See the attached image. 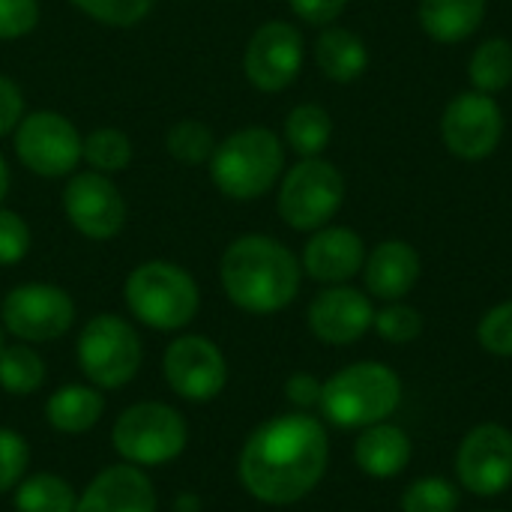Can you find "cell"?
<instances>
[{
	"instance_id": "f546056e",
	"label": "cell",
	"mask_w": 512,
	"mask_h": 512,
	"mask_svg": "<svg viewBox=\"0 0 512 512\" xmlns=\"http://www.w3.org/2000/svg\"><path fill=\"white\" fill-rule=\"evenodd\" d=\"M459 489L441 477H423L411 483L402 495V512H456Z\"/></svg>"
},
{
	"instance_id": "4316f807",
	"label": "cell",
	"mask_w": 512,
	"mask_h": 512,
	"mask_svg": "<svg viewBox=\"0 0 512 512\" xmlns=\"http://www.w3.org/2000/svg\"><path fill=\"white\" fill-rule=\"evenodd\" d=\"M81 162H87L90 171L114 177V174L129 168V162H132V141H129V135L123 129H114V126L93 129L81 141Z\"/></svg>"
},
{
	"instance_id": "8992f818",
	"label": "cell",
	"mask_w": 512,
	"mask_h": 512,
	"mask_svg": "<svg viewBox=\"0 0 512 512\" xmlns=\"http://www.w3.org/2000/svg\"><path fill=\"white\" fill-rule=\"evenodd\" d=\"M189 444L186 417L165 402L129 405L111 426L114 453L135 468H156L174 462Z\"/></svg>"
},
{
	"instance_id": "cb8c5ba5",
	"label": "cell",
	"mask_w": 512,
	"mask_h": 512,
	"mask_svg": "<svg viewBox=\"0 0 512 512\" xmlns=\"http://www.w3.org/2000/svg\"><path fill=\"white\" fill-rule=\"evenodd\" d=\"M330 138H333V120H330L327 108H321L315 102H303V105L288 111V117H285V144L300 159L321 156L327 150Z\"/></svg>"
},
{
	"instance_id": "7a4b0ae2",
	"label": "cell",
	"mask_w": 512,
	"mask_h": 512,
	"mask_svg": "<svg viewBox=\"0 0 512 512\" xmlns=\"http://www.w3.org/2000/svg\"><path fill=\"white\" fill-rule=\"evenodd\" d=\"M297 255L267 234H243L228 243L219 261L225 297L249 315H276L300 291Z\"/></svg>"
},
{
	"instance_id": "4fadbf2b",
	"label": "cell",
	"mask_w": 512,
	"mask_h": 512,
	"mask_svg": "<svg viewBox=\"0 0 512 512\" xmlns=\"http://www.w3.org/2000/svg\"><path fill=\"white\" fill-rule=\"evenodd\" d=\"M306 60V42L303 33L282 21H264L246 42L243 51V72L249 84L261 93H282L291 87L303 69Z\"/></svg>"
},
{
	"instance_id": "5bb4252c",
	"label": "cell",
	"mask_w": 512,
	"mask_h": 512,
	"mask_svg": "<svg viewBox=\"0 0 512 512\" xmlns=\"http://www.w3.org/2000/svg\"><path fill=\"white\" fill-rule=\"evenodd\" d=\"M504 135V111L495 96L468 90L450 99L441 117V138L447 150L465 162L492 156Z\"/></svg>"
},
{
	"instance_id": "9c48e42d",
	"label": "cell",
	"mask_w": 512,
	"mask_h": 512,
	"mask_svg": "<svg viewBox=\"0 0 512 512\" xmlns=\"http://www.w3.org/2000/svg\"><path fill=\"white\" fill-rule=\"evenodd\" d=\"M81 141L84 135L66 114L45 108L24 114L12 132L18 162L42 180L72 177L81 162Z\"/></svg>"
},
{
	"instance_id": "9a60e30c",
	"label": "cell",
	"mask_w": 512,
	"mask_h": 512,
	"mask_svg": "<svg viewBox=\"0 0 512 512\" xmlns=\"http://www.w3.org/2000/svg\"><path fill=\"white\" fill-rule=\"evenodd\" d=\"M459 483L477 498H495L512 483V432L498 423L471 429L456 453Z\"/></svg>"
},
{
	"instance_id": "30bf717a",
	"label": "cell",
	"mask_w": 512,
	"mask_h": 512,
	"mask_svg": "<svg viewBox=\"0 0 512 512\" xmlns=\"http://www.w3.org/2000/svg\"><path fill=\"white\" fill-rule=\"evenodd\" d=\"M0 324L24 345L57 342L75 324V303L60 285L21 282L3 297Z\"/></svg>"
},
{
	"instance_id": "8fae6325",
	"label": "cell",
	"mask_w": 512,
	"mask_h": 512,
	"mask_svg": "<svg viewBox=\"0 0 512 512\" xmlns=\"http://www.w3.org/2000/svg\"><path fill=\"white\" fill-rule=\"evenodd\" d=\"M162 378L183 402H213L228 384V360L222 348L198 333L177 336L162 354Z\"/></svg>"
},
{
	"instance_id": "b9f144b4",
	"label": "cell",
	"mask_w": 512,
	"mask_h": 512,
	"mask_svg": "<svg viewBox=\"0 0 512 512\" xmlns=\"http://www.w3.org/2000/svg\"><path fill=\"white\" fill-rule=\"evenodd\" d=\"M0 348H3V327H0Z\"/></svg>"
},
{
	"instance_id": "e0dca14e",
	"label": "cell",
	"mask_w": 512,
	"mask_h": 512,
	"mask_svg": "<svg viewBox=\"0 0 512 512\" xmlns=\"http://www.w3.org/2000/svg\"><path fill=\"white\" fill-rule=\"evenodd\" d=\"M156 489L144 468L129 462L99 471L78 495L75 512H156Z\"/></svg>"
},
{
	"instance_id": "ffe728a7",
	"label": "cell",
	"mask_w": 512,
	"mask_h": 512,
	"mask_svg": "<svg viewBox=\"0 0 512 512\" xmlns=\"http://www.w3.org/2000/svg\"><path fill=\"white\" fill-rule=\"evenodd\" d=\"M354 462L366 477L390 480L399 477L411 462V438L390 423H375L363 429L354 444Z\"/></svg>"
},
{
	"instance_id": "52a82bcc",
	"label": "cell",
	"mask_w": 512,
	"mask_h": 512,
	"mask_svg": "<svg viewBox=\"0 0 512 512\" xmlns=\"http://www.w3.org/2000/svg\"><path fill=\"white\" fill-rule=\"evenodd\" d=\"M75 357L84 378L96 390H120L138 375L144 363V345L126 318L102 312L81 327Z\"/></svg>"
},
{
	"instance_id": "e575fe53",
	"label": "cell",
	"mask_w": 512,
	"mask_h": 512,
	"mask_svg": "<svg viewBox=\"0 0 512 512\" xmlns=\"http://www.w3.org/2000/svg\"><path fill=\"white\" fill-rule=\"evenodd\" d=\"M30 252V225L15 210L0 207V267H15Z\"/></svg>"
},
{
	"instance_id": "1f68e13d",
	"label": "cell",
	"mask_w": 512,
	"mask_h": 512,
	"mask_svg": "<svg viewBox=\"0 0 512 512\" xmlns=\"http://www.w3.org/2000/svg\"><path fill=\"white\" fill-rule=\"evenodd\" d=\"M372 327L378 330V336L384 342L408 345V342H414L423 333V315L414 306H405V303L396 300V303H387L381 312H375Z\"/></svg>"
},
{
	"instance_id": "83f0119b",
	"label": "cell",
	"mask_w": 512,
	"mask_h": 512,
	"mask_svg": "<svg viewBox=\"0 0 512 512\" xmlns=\"http://www.w3.org/2000/svg\"><path fill=\"white\" fill-rule=\"evenodd\" d=\"M468 75H471V84L474 90L480 93H501L512 84V45L507 39L495 36V39H486L474 54H471V63H468Z\"/></svg>"
},
{
	"instance_id": "2e32d148",
	"label": "cell",
	"mask_w": 512,
	"mask_h": 512,
	"mask_svg": "<svg viewBox=\"0 0 512 512\" xmlns=\"http://www.w3.org/2000/svg\"><path fill=\"white\" fill-rule=\"evenodd\" d=\"M306 321L315 339L327 345H351L372 330L375 309L363 291L351 285H330L309 303Z\"/></svg>"
},
{
	"instance_id": "d6a6232c",
	"label": "cell",
	"mask_w": 512,
	"mask_h": 512,
	"mask_svg": "<svg viewBox=\"0 0 512 512\" xmlns=\"http://www.w3.org/2000/svg\"><path fill=\"white\" fill-rule=\"evenodd\" d=\"M30 447L24 435L15 429H0V495L15 492V486L27 477Z\"/></svg>"
},
{
	"instance_id": "d4e9b609",
	"label": "cell",
	"mask_w": 512,
	"mask_h": 512,
	"mask_svg": "<svg viewBox=\"0 0 512 512\" xmlns=\"http://www.w3.org/2000/svg\"><path fill=\"white\" fill-rule=\"evenodd\" d=\"M15 512H75L78 495L57 474H30L12 492Z\"/></svg>"
},
{
	"instance_id": "f35d334b",
	"label": "cell",
	"mask_w": 512,
	"mask_h": 512,
	"mask_svg": "<svg viewBox=\"0 0 512 512\" xmlns=\"http://www.w3.org/2000/svg\"><path fill=\"white\" fill-rule=\"evenodd\" d=\"M321 390H324V384L309 372H297L285 381V396L297 411H309V408L321 405Z\"/></svg>"
},
{
	"instance_id": "7c38bea8",
	"label": "cell",
	"mask_w": 512,
	"mask_h": 512,
	"mask_svg": "<svg viewBox=\"0 0 512 512\" xmlns=\"http://www.w3.org/2000/svg\"><path fill=\"white\" fill-rule=\"evenodd\" d=\"M66 222L87 240H114L126 225V198L108 174L75 171L60 192Z\"/></svg>"
},
{
	"instance_id": "ba28073f",
	"label": "cell",
	"mask_w": 512,
	"mask_h": 512,
	"mask_svg": "<svg viewBox=\"0 0 512 512\" xmlns=\"http://www.w3.org/2000/svg\"><path fill=\"white\" fill-rule=\"evenodd\" d=\"M345 201V177L339 168L321 156L300 159L282 174L276 210L282 222L294 231L324 228Z\"/></svg>"
},
{
	"instance_id": "d6986e66",
	"label": "cell",
	"mask_w": 512,
	"mask_h": 512,
	"mask_svg": "<svg viewBox=\"0 0 512 512\" xmlns=\"http://www.w3.org/2000/svg\"><path fill=\"white\" fill-rule=\"evenodd\" d=\"M420 270V252L411 243L384 240L372 249V255H366L363 282L372 297L396 303L414 291V285L420 282Z\"/></svg>"
},
{
	"instance_id": "836d02e7",
	"label": "cell",
	"mask_w": 512,
	"mask_h": 512,
	"mask_svg": "<svg viewBox=\"0 0 512 512\" xmlns=\"http://www.w3.org/2000/svg\"><path fill=\"white\" fill-rule=\"evenodd\" d=\"M477 339L483 351L495 357H512V300L489 309L477 327Z\"/></svg>"
},
{
	"instance_id": "277c9868",
	"label": "cell",
	"mask_w": 512,
	"mask_h": 512,
	"mask_svg": "<svg viewBox=\"0 0 512 512\" xmlns=\"http://www.w3.org/2000/svg\"><path fill=\"white\" fill-rule=\"evenodd\" d=\"M132 318L159 333H177L189 327L201 309V288L189 270L174 261H144L123 285Z\"/></svg>"
},
{
	"instance_id": "6da1fadb",
	"label": "cell",
	"mask_w": 512,
	"mask_h": 512,
	"mask_svg": "<svg viewBox=\"0 0 512 512\" xmlns=\"http://www.w3.org/2000/svg\"><path fill=\"white\" fill-rule=\"evenodd\" d=\"M327 462V429L306 411H294L261 423L246 438L237 477L255 501L288 507L303 501L324 480Z\"/></svg>"
},
{
	"instance_id": "44dd1931",
	"label": "cell",
	"mask_w": 512,
	"mask_h": 512,
	"mask_svg": "<svg viewBox=\"0 0 512 512\" xmlns=\"http://www.w3.org/2000/svg\"><path fill=\"white\" fill-rule=\"evenodd\" d=\"M105 414L102 390L87 384H66L54 390L45 402V420L60 435H84Z\"/></svg>"
},
{
	"instance_id": "60d3db41",
	"label": "cell",
	"mask_w": 512,
	"mask_h": 512,
	"mask_svg": "<svg viewBox=\"0 0 512 512\" xmlns=\"http://www.w3.org/2000/svg\"><path fill=\"white\" fill-rule=\"evenodd\" d=\"M9 183H12L9 165H6V159H3V153H0V207H3V198H6V192H9Z\"/></svg>"
},
{
	"instance_id": "ac0fdd59",
	"label": "cell",
	"mask_w": 512,
	"mask_h": 512,
	"mask_svg": "<svg viewBox=\"0 0 512 512\" xmlns=\"http://www.w3.org/2000/svg\"><path fill=\"white\" fill-rule=\"evenodd\" d=\"M366 264L363 237L345 225H324L312 231L303 249V270L321 285H345Z\"/></svg>"
},
{
	"instance_id": "603a6c76",
	"label": "cell",
	"mask_w": 512,
	"mask_h": 512,
	"mask_svg": "<svg viewBox=\"0 0 512 512\" xmlns=\"http://www.w3.org/2000/svg\"><path fill=\"white\" fill-rule=\"evenodd\" d=\"M315 63L324 72V78H330L336 84H348L366 72L369 51L357 33L327 24L315 39Z\"/></svg>"
},
{
	"instance_id": "3957f363",
	"label": "cell",
	"mask_w": 512,
	"mask_h": 512,
	"mask_svg": "<svg viewBox=\"0 0 512 512\" xmlns=\"http://www.w3.org/2000/svg\"><path fill=\"white\" fill-rule=\"evenodd\" d=\"M285 171V141L264 126H246L216 141L207 162L210 183L231 201L264 198Z\"/></svg>"
},
{
	"instance_id": "74e56055",
	"label": "cell",
	"mask_w": 512,
	"mask_h": 512,
	"mask_svg": "<svg viewBox=\"0 0 512 512\" xmlns=\"http://www.w3.org/2000/svg\"><path fill=\"white\" fill-rule=\"evenodd\" d=\"M291 12L303 21V24H312V27H327L333 24L342 9L348 6V0H288Z\"/></svg>"
},
{
	"instance_id": "ab89813d",
	"label": "cell",
	"mask_w": 512,
	"mask_h": 512,
	"mask_svg": "<svg viewBox=\"0 0 512 512\" xmlns=\"http://www.w3.org/2000/svg\"><path fill=\"white\" fill-rule=\"evenodd\" d=\"M174 512H201V498L192 495V492H183V495L174 501Z\"/></svg>"
},
{
	"instance_id": "484cf974",
	"label": "cell",
	"mask_w": 512,
	"mask_h": 512,
	"mask_svg": "<svg viewBox=\"0 0 512 512\" xmlns=\"http://www.w3.org/2000/svg\"><path fill=\"white\" fill-rule=\"evenodd\" d=\"M45 384V360L24 342L0 348V390L9 396H33Z\"/></svg>"
},
{
	"instance_id": "7402d4cb",
	"label": "cell",
	"mask_w": 512,
	"mask_h": 512,
	"mask_svg": "<svg viewBox=\"0 0 512 512\" xmlns=\"http://www.w3.org/2000/svg\"><path fill=\"white\" fill-rule=\"evenodd\" d=\"M486 0H420V27L441 45L465 42L480 30Z\"/></svg>"
},
{
	"instance_id": "4dcf8cb0",
	"label": "cell",
	"mask_w": 512,
	"mask_h": 512,
	"mask_svg": "<svg viewBox=\"0 0 512 512\" xmlns=\"http://www.w3.org/2000/svg\"><path fill=\"white\" fill-rule=\"evenodd\" d=\"M69 3L105 27H135L153 9V0H69Z\"/></svg>"
},
{
	"instance_id": "d590c367",
	"label": "cell",
	"mask_w": 512,
	"mask_h": 512,
	"mask_svg": "<svg viewBox=\"0 0 512 512\" xmlns=\"http://www.w3.org/2000/svg\"><path fill=\"white\" fill-rule=\"evenodd\" d=\"M42 18L39 0H0V42L24 39Z\"/></svg>"
},
{
	"instance_id": "f1b7e54d",
	"label": "cell",
	"mask_w": 512,
	"mask_h": 512,
	"mask_svg": "<svg viewBox=\"0 0 512 512\" xmlns=\"http://www.w3.org/2000/svg\"><path fill=\"white\" fill-rule=\"evenodd\" d=\"M216 150V135L204 120H174L165 132V153L180 165H207Z\"/></svg>"
},
{
	"instance_id": "8d00e7d4",
	"label": "cell",
	"mask_w": 512,
	"mask_h": 512,
	"mask_svg": "<svg viewBox=\"0 0 512 512\" xmlns=\"http://www.w3.org/2000/svg\"><path fill=\"white\" fill-rule=\"evenodd\" d=\"M21 117H24V90L9 75H0V138L12 135Z\"/></svg>"
},
{
	"instance_id": "5b68a950",
	"label": "cell",
	"mask_w": 512,
	"mask_h": 512,
	"mask_svg": "<svg viewBox=\"0 0 512 512\" xmlns=\"http://www.w3.org/2000/svg\"><path fill=\"white\" fill-rule=\"evenodd\" d=\"M402 402V381L384 363H354L324 381L321 411L339 429H369L384 423Z\"/></svg>"
}]
</instances>
